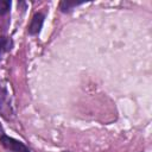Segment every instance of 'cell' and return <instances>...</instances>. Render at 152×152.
<instances>
[{"instance_id": "obj_2", "label": "cell", "mask_w": 152, "mask_h": 152, "mask_svg": "<svg viewBox=\"0 0 152 152\" xmlns=\"http://www.w3.org/2000/svg\"><path fill=\"white\" fill-rule=\"evenodd\" d=\"M43 21H44V15L42 13H37L33 15L30 25H28V33L30 34H36L40 31L42 28V25H43Z\"/></svg>"}, {"instance_id": "obj_5", "label": "cell", "mask_w": 152, "mask_h": 152, "mask_svg": "<svg viewBox=\"0 0 152 152\" xmlns=\"http://www.w3.org/2000/svg\"><path fill=\"white\" fill-rule=\"evenodd\" d=\"M8 49V40L5 37H0V57L5 50Z\"/></svg>"}, {"instance_id": "obj_1", "label": "cell", "mask_w": 152, "mask_h": 152, "mask_svg": "<svg viewBox=\"0 0 152 152\" xmlns=\"http://www.w3.org/2000/svg\"><path fill=\"white\" fill-rule=\"evenodd\" d=\"M0 141H1V144L6 148H8V150H11L13 152H30L28 148L23 142L18 141V140H15L13 138H10V137L5 135L4 132H2L1 125H0Z\"/></svg>"}, {"instance_id": "obj_3", "label": "cell", "mask_w": 152, "mask_h": 152, "mask_svg": "<svg viewBox=\"0 0 152 152\" xmlns=\"http://www.w3.org/2000/svg\"><path fill=\"white\" fill-rule=\"evenodd\" d=\"M80 4H82V1H78V2H76V1H62L59 6H61V10L62 11L66 12V11H70L72 7L80 5Z\"/></svg>"}, {"instance_id": "obj_4", "label": "cell", "mask_w": 152, "mask_h": 152, "mask_svg": "<svg viewBox=\"0 0 152 152\" xmlns=\"http://www.w3.org/2000/svg\"><path fill=\"white\" fill-rule=\"evenodd\" d=\"M10 7H11V1H8V0H0V14L7 13Z\"/></svg>"}]
</instances>
